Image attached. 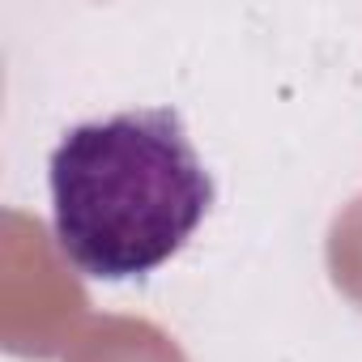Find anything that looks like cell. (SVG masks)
<instances>
[{"mask_svg":"<svg viewBox=\"0 0 362 362\" xmlns=\"http://www.w3.org/2000/svg\"><path fill=\"white\" fill-rule=\"evenodd\" d=\"M52 235L94 281H132L188 247L214 209V175L175 107L73 124L47 162Z\"/></svg>","mask_w":362,"mask_h":362,"instance_id":"6da1fadb","label":"cell"}]
</instances>
